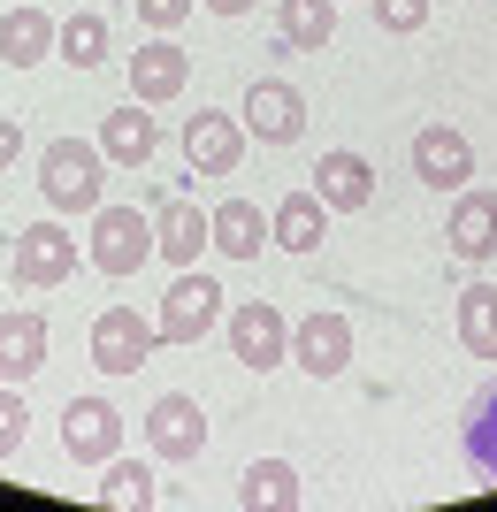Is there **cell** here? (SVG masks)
Returning <instances> with one entry per match:
<instances>
[{"mask_svg": "<svg viewBox=\"0 0 497 512\" xmlns=\"http://www.w3.org/2000/svg\"><path fill=\"white\" fill-rule=\"evenodd\" d=\"M39 192L54 214H100L108 207V153L92 138H54L39 153Z\"/></svg>", "mask_w": 497, "mask_h": 512, "instance_id": "1", "label": "cell"}, {"mask_svg": "<svg viewBox=\"0 0 497 512\" xmlns=\"http://www.w3.org/2000/svg\"><path fill=\"white\" fill-rule=\"evenodd\" d=\"M77 260H85V245L62 222H23L16 245H8V283L16 291H62L77 276Z\"/></svg>", "mask_w": 497, "mask_h": 512, "instance_id": "2", "label": "cell"}, {"mask_svg": "<svg viewBox=\"0 0 497 512\" xmlns=\"http://www.w3.org/2000/svg\"><path fill=\"white\" fill-rule=\"evenodd\" d=\"M85 260L100 268V276L130 283V276L153 260V214H138V207H100V214H92V245H85Z\"/></svg>", "mask_w": 497, "mask_h": 512, "instance_id": "3", "label": "cell"}, {"mask_svg": "<svg viewBox=\"0 0 497 512\" xmlns=\"http://www.w3.org/2000/svg\"><path fill=\"white\" fill-rule=\"evenodd\" d=\"M222 314H230V306H222V283L199 276V268H176V283H169V299H161V314H153V329H161V344H199Z\"/></svg>", "mask_w": 497, "mask_h": 512, "instance_id": "4", "label": "cell"}, {"mask_svg": "<svg viewBox=\"0 0 497 512\" xmlns=\"http://www.w3.org/2000/svg\"><path fill=\"white\" fill-rule=\"evenodd\" d=\"M238 123L253 130L260 146H291V138L306 130V92L291 85V77H253V85H245Z\"/></svg>", "mask_w": 497, "mask_h": 512, "instance_id": "5", "label": "cell"}, {"mask_svg": "<svg viewBox=\"0 0 497 512\" xmlns=\"http://www.w3.org/2000/svg\"><path fill=\"white\" fill-rule=\"evenodd\" d=\"M222 321H230V352H238L253 375H268V367L291 360V321H283L268 299H238Z\"/></svg>", "mask_w": 497, "mask_h": 512, "instance_id": "6", "label": "cell"}, {"mask_svg": "<svg viewBox=\"0 0 497 512\" xmlns=\"http://www.w3.org/2000/svg\"><path fill=\"white\" fill-rule=\"evenodd\" d=\"M62 451H69V467H108L123 451V413L108 398H69L62 406Z\"/></svg>", "mask_w": 497, "mask_h": 512, "instance_id": "7", "label": "cell"}, {"mask_svg": "<svg viewBox=\"0 0 497 512\" xmlns=\"http://www.w3.org/2000/svg\"><path fill=\"white\" fill-rule=\"evenodd\" d=\"M153 344H161V329L146 314H130V306H108V314L92 321V367L100 375H138L153 360Z\"/></svg>", "mask_w": 497, "mask_h": 512, "instance_id": "8", "label": "cell"}, {"mask_svg": "<svg viewBox=\"0 0 497 512\" xmlns=\"http://www.w3.org/2000/svg\"><path fill=\"white\" fill-rule=\"evenodd\" d=\"M146 444H153V459L192 467L199 451H207V413H199V398H184V390L153 398V413H146Z\"/></svg>", "mask_w": 497, "mask_h": 512, "instance_id": "9", "label": "cell"}, {"mask_svg": "<svg viewBox=\"0 0 497 512\" xmlns=\"http://www.w3.org/2000/svg\"><path fill=\"white\" fill-rule=\"evenodd\" d=\"M413 176H421L429 192H467V176H475V146H467V130L421 123V130H413Z\"/></svg>", "mask_w": 497, "mask_h": 512, "instance_id": "10", "label": "cell"}, {"mask_svg": "<svg viewBox=\"0 0 497 512\" xmlns=\"http://www.w3.org/2000/svg\"><path fill=\"white\" fill-rule=\"evenodd\" d=\"M184 85H192V54H184L169 31H153V39L130 54V100L169 107V100H184Z\"/></svg>", "mask_w": 497, "mask_h": 512, "instance_id": "11", "label": "cell"}, {"mask_svg": "<svg viewBox=\"0 0 497 512\" xmlns=\"http://www.w3.org/2000/svg\"><path fill=\"white\" fill-rule=\"evenodd\" d=\"M238 161H245V123L222 115V107H199L192 123H184V169L192 176H230Z\"/></svg>", "mask_w": 497, "mask_h": 512, "instance_id": "12", "label": "cell"}, {"mask_svg": "<svg viewBox=\"0 0 497 512\" xmlns=\"http://www.w3.org/2000/svg\"><path fill=\"white\" fill-rule=\"evenodd\" d=\"M291 367H306V375H314V383H337V375H345L352 367V321L345 314H306L299 329H291Z\"/></svg>", "mask_w": 497, "mask_h": 512, "instance_id": "13", "label": "cell"}, {"mask_svg": "<svg viewBox=\"0 0 497 512\" xmlns=\"http://www.w3.org/2000/svg\"><path fill=\"white\" fill-rule=\"evenodd\" d=\"M314 192H322L329 214H368L375 207V161L352 146H329L322 161H314Z\"/></svg>", "mask_w": 497, "mask_h": 512, "instance_id": "14", "label": "cell"}, {"mask_svg": "<svg viewBox=\"0 0 497 512\" xmlns=\"http://www.w3.org/2000/svg\"><path fill=\"white\" fill-rule=\"evenodd\" d=\"M215 237H207V207L192 199H153V260H169V268H192Z\"/></svg>", "mask_w": 497, "mask_h": 512, "instance_id": "15", "label": "cell"}, {"mask_svg": "<svg viewBox=\"0 0 497 512\" xmlns=\"http://www.w3.org/2000/svg\"><path fill=\"white\" fill-rule=\"evenodd\" d=\"M444 237H452V260H467V268L497 260V192H452Z\"/></svg>", "mask_w": 497, "mask_h": 512, "instance_id": "16", "label": "cell"}, {"mask_svg": "<svg viewBox=\"0 0 497 512\" xmlns=\"http://www.w3.org/2000/svg\"><path fill=\"white\" fill-rule=\"evenodd\" d=\"M100 153H108L115 169H146L153 153H161V123L146 115V100H123L108 123H100Z\"/></svg>", "mask_w": 497, "mask_h": 512, "instance_id": "17", "label": "cell"}, {"mask_svg": "<svg viewBox=\"0 0 497 512\" xmlns=\"http://www.w3.org/2000/svg\"><path fill=\"white\" fill-rule=\"evenodd\" d=\"M39 367H46V314L8 306L0 314V383H31Z\"/></svg>", "mask_w": 497, "mask_h": 512, "instance_id": "18", "label": "cell"}, {"mask_svg": "<svg viewBox=\"0 0 497 512\" xmlns=\"http://www.w3.org/2000/svg\"><path fill=\"white\" fill-rule=\"evenodd\" d=\"M54 31H62V23L46 16V8L16 0V8L0 16V62H8V69H39L46 54H54Z\"/></svg>", "mask_w": 497, "mask_h": 512, "instance_id": "19", "label": "cell"}, {"mask_svg": "<svg viewBox=\"0 0 497 512\" xmlns=\"http://www.w3.org/2000/svg\"><path fill=\"white\" fill-rule=\"evenodd\" d=\"M238 505L245 512H299L306 505V482L291 459H253V467L238 474Z\"/></svg>", "mask_w": 497, "mask_h": 512, "instance_id": "20", "label": "cell"}, {"mask_svg": "<svg viewBox=\"0 0 497 512\" xmlns=\"http://www.w3.org/2000/svg\"><path fill=\"white\" fill-rule=\"evenodd\" d=\"M329 237V207L322 192H283L276 214H268V245H283V253H314Z\"/></svg>", "mask_w": 497, "mask_h": 512, "instance_id": "21", "label": "cell"}, {"mask_svg": "<svg viewBox=\"0 0 497 512\" xmlns=\"http://www.w3.org/2000/svg\"><path fill=\"white\" fill-rule=\"evenodd\" d=\"M207 237H215L222 260H260V245H268V214H260L253 199H222V207H207Z\"/></svg>", "mask_w": 497, "mask_h": 512, "instance_id": "22", "label": "cell"}, {"mask_svg": "<svg viewBox=\"0 0 497 512\" xmlns=\"http://www.w3.org/2000/svg\"><path fill=\"white\" fill-rule=\"evenodd\" d=\"M276 39L291 54H322L337 39V0H276Z\"/></svg>", "mask_w": 497, "mask_h": 512, "instance_id": "23", "label": "cell"}, {"mask_svg": "<svg viewBox=\"0 0 497 512\" xmlns=\"http://www.w3.org/2000/svg\"><path fill=\"white\" fill-rule=\"evenodd\" d=\"M459 344H467V360H497V283L459 291Z\"/></svg>", "mask_w": 497, "mask_h": 512, "instance_id": "24", "label": "cell"}, {"mask_svg": "<svg viewBox=\"0 0 497 512\" xmlns=\"http://www.w3.org/2000/svg\"><path fill=\"white\" fill-rule=\"evenodd\" d=\"M92 497H100V505H115V512H123V505L146 512L161 490H153V467H146V459H123V451H115L108 467H100V490H92Z\"/></svg>", "mask_w": 497, "mask_h": 512, "instance_id": "25", "label": "cell"}, {"mask_svg": "<svg viewBox=\"0 0 497 512\" xmlns=\"http://www.w3.org/2000/svg\"><path fill=\"white\" fill-rule=\"evenodd\" d=\"M54 54H62L69 69H100L108 62V16H92V8H77V16L54 31Z\"/></svg>", "mask_w": 497, "mask_h": 512, "instance_id": "26", "label": "cell"}, {"mask_svg": "<svg viewBox=\"0 0 497 512\" xmlns=\"http://www.w3.org/2000/svg\"><path fill=\"white\" fill-rule=\"evenodd\" d=\"M467 459H475L482 482H497V390L475 406V428H467Z\"/></svg>", "mask_w": 497, "mask_h": 512, "instance_id": "27", "label": "cell"}, {"mask_svg": "<svg viewBox=\"0 0 497 512\" xmlns=\"http://www.w3.org/2000/svg\"><path fill=\"white\" fill-rule=\"evenodd\" d=\"M368 8H375V31H390V39H413V31L429 23L436 0H368Z\"/></svg>", "mask_w": 497, "mask_h": 512, "instance_id": "28", "label": "cell"}, {"mask_svg": "<svg viewBox=\"0 0 497 512\" xmlns=\"http://www.w3.org/2000/svg\"><path fill=\"white\" fill-rule=\"evenodd\" d=\"M23 428H31L23 383H0V459H16V451H23Z\"/></svg>", "mask_w": 497, "mask_h": 512, "instance_id": "29", "label": "cell"}, {"mask_svg": "<svg viewBox=\"0 0 497 512\" xmlns=\"http://www.w3.org/2000/svg\"><path fill=\"white\" fill-rule=\"evenodd\" d=\"M130 8H138V23H146V31H176V23L192 16V0H130Z\"/></svg>", "mask_w": 497, "mask_h": 512, "instance_id": "30", "label": "cell"}, {"mask_svg": "<svg viewBox=\"0 0 497 512\" xmlns=\"http://www.w3.org/2000/svg\"><path fill=\"white\" fill-rule=\"evenodd\" d=\"M16 153H23V123H16V115H0V176L16 169Z\"/></svg>", "mask_w": 497, "mask_h": 512, "instance_id": "31", "label": "cell"}, {"mask_svg": "<svg viewBox=\"0 0 497 512\" xmlns=\"http://www.w3.org/2000/svg\"><path fill=\"white\" fill-rule=\"evenodd\" d=\"M253 0H207V16H245Z\"/></svg>", "mask_w": 497, "mask_h": 512, "instance_id": "32", "label": "cell"}]
</instances>
